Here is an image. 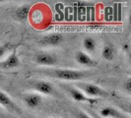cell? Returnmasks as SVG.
Instances as JSON below:
<instances>
[{
	"instance_id": "cell-17",
	"label": "cell",
	"mask_w": 131,
	"mask_h": 118,
	"mask_svg": "<svg viewBox=\"0 0 131 118\" xmlns=\"http://www.w3.org/2000/svg\"><path fill=\"white\" fill-rule=\"evenodd\" d=\"M8 49H9L8 44H1L0 45V58H2L5 55V53L8 51Z\"/></svg>"
},
{
	"instance_id": "cell-14",
	"label": "cell",
	"mask_w": 131,
	"mask_h": 118,
	"mask_svg": "<svg viewBox=\"0 0 131 118\" xmlns=\"http://www.w3.org/2000/svg\"><path fill=\"white\" fill-rule=\"evenodd\" d=\"M83 46H84L87 52L93 53L95 52V50L97 48V41L95 40V39H93L91 37H87L83 41Z\"/></svg>"
},
{
	"instance_id": "cell-1",
	"label": "cell",
	"mask_w": 131,
	"mask_h": 118,
	"mask_svg": "<svg viewBox=\"0 0 131 118\" xmlns=\"http://www.w3.org/2000/svg\"><path fill=\"white\" fill-rule=\"evenodd\" d=\"M36 72L46 77L63 81H81L94 75V72L91 70H72L62 68H45L39 69Z\"/></svg>"
},
{
	"instance_id": "cell-11",
	"label": "cell",
	"mask_w": 131,
	"mask_h": 118,
	"mask_svg": "<svg viewBox=\"0 0 131 118\" xmlns=\"http://www.w3.org/2000/svg\"><path fill=\"white\" fill-rule=\"evenodd\" d=\"M75 59L80 65L86 66V67H95L96 61L84 51H78L75 55Z\"/></svg>"
},
{
	"instance_id": "cell-4",
	"label": "cell",
	"mask_w": 131,
	"mask_h": 118,
	"mask_svg": "<svg viewBox=\"0 0 131 118\" xmlns=\"http://www.w3.org/2000/svg\"><path fill=\"white\" fill-rule=\"evenodd\" d=\"M34 60L40 66H55L58 63V58L54 53L39 52L35 55Z\"/></svg>"
},
{
	"instance_id": "cell-9",
	"label": "cell",
	"mask_w": 131,
	"mask_h": 118,
	"mask_svg": "<svg viewBox=\"0 0 131 118\" xmlns=\"http://www.w3.org/2000/svg\"><path fill=\"white\" fill-rule=\"evenodd\" d=\"M100 116L103 118H128L124 113L113 106H105L100 110Z\"/></svg>"
},
{
	"instance_id": "cell-12",
	"label": "cell",
	"mask_w": 131,
	"mask_h": 118,
	"mask_svg": "<svg viewBox=\"0 0 131 118\" xmlns=\"http://www.w3.org/2000/svg\"><path fill=\"white\" fill-rule=\"evenodd\" d=\"M31 5L29 4H24L19 6L16 11H15V18L18 21H26L31 13Z\"/></svg>"
},
{
	"instance_id": "cell-5",
	"label": "cell",
	"mask_w": 131,
	"mask_h": 118,
	"mask_svg": "<svg viewBox=\"0 0 131 118\" xmlns=\"http://www.w3.org/2000/svg\"><path fill=\"white\" fill-rule=\"evenodd\" d=\"M64 40V36L60 33H51L41 37L39 40L41 46H57Z\"/></svg>"
},
{
	"instance_id": "cell-8",
	"label": "cell",
	"mask_w": 131,
	"mask_h": 118,
	"mask_svg": "<svg viewBox=\"0 0 131 118\" xmlns=\"http://www.w3.org/2000/svg\"><path fill=\"white\" fill-rule=\"evenodd\" d=\"M0 105H2L3 107L7 108L8 110L16 112L18 114H20L22 112V110L19 108V106L11 99V98L7 93L2 92V91H0Z\"/></svg>"
},
{
	"instance_id": "cell-16",
	"label": "cell",
	"mask_w": 131,
	"mask_h": 118,
	"mask_svg": "<svg viewBox=\"0 0 131 118\" xmlns=\"http://www.w3.org/2000/svg\"><path fill=\"white\" fill-rule=\"evenodd\" d=\"M75 116H76V118H92L89 114H87L84 111H81V110H76Z\"/></svg>"
},
{
	"instance_id": "cell-10",
	"label": "cell",
	"mask_w": 131,
	"mask_h": 118,
	"mask_svg": "<svg viewBox=\"0 0 131 118\" xmlns=\"http://www.w3.org/2000/svg\"><path fill=\"white\" fill-rule=\"evenodd\" d=\"M24 102L27 106L30 108H37L42 103V98L39 93L37 92H32V93H26L24 97Z\"/></svg>"
},
{
	"instance_id": "cell-7",
	"label": "cell",
	"mask_w": 131,
	"mask_h": 118,
	"mask_svg": "<svg viewBox=\"0 0 131 118\" xmlns=\"http://www.w3.org/2000/svg\"><path fill=\"white\" fill-rule=\"evenodd\" d=\"M20 65V59L18 56L17 50L15 49L6 59L0 60V69L1 70H9L17 68Z\"/></svg>"
},
{
	"instance_id": "cell-19",
	"label": "cell",
	"mask_w": 131,
	"mask_h": 118,
	"mask_svg": "<svg viewBox=\"0 0 131 118\" xmlns=\"http://www.w3.org/2000/svg\"><path fill=\"white\" fill-rule=\"evenodd\" d=\"M123 49H124L126 52H128V51H129V45H128V44L124 45V46H123Z\"/></svg>"
},
{
	"instance_id": "cell-13",
	"label": "cell",
	"mask_w": 131,
	"mask_h": 118,
	"mask_svg": "<svg viewBox=\"0 0 131 118\" xmlns=\"http://www.w3.org/2000/svg\"><path fill=\"white\" fill-rule=\"evenodd\" d=\"M116 56V49L112 44H105L102 50V57L107 60V61H112L115 58Z\"/></svg>"
},
{
	"instance_id": "cell-2",
	"label": "cell",
	"mask_w": 131,
	"mask_h": 118,
	"mask_svg": "<svg viewBox=\"0 0 131 118\" xmlns=\"http://www.w3.org/2000/svg\"><path fill=\"white\" fill-rule=\"evenodd\" d=\"M75 87L78 90H80L85 96H87L88 98H107L110 96L107 91H105L104 89H102L101 87L95 85V84H92V83L80 82V83H77Z\"/></svg>"
},
{
	"instance_id": "cell-3",
	"label": "cell",
	"mask_w": 131,
	"mask_h": 118,
	"mask_svg": "<svg viewBox=\"0 0 131 118\" xmlns=\"http://www.w3.org/2000/svg\"><path fill=\"white\" fill-rule=\"evenodd\" d=\"M66 92L69 93V96L71 97L76 101H81V102H89V103H95L97 100L96 98H88L87 96H85L83 92H81L80 90H78L76 87H73L70 85H62L61 86Z\"/></svg>"
},
{
	"instance_id": "cell-18",
	"label": "cell",
	"mask_w": 131,
	"mask_h": 118,
	"mask_svg": "<svg viewBox=\"0 0 131 118\" xmlns=\"http://www.w3.org/2000/svg\"><path fill=\"white\" fill-rule=\"evenodd\" d=\"M91 117L92 118H103V117H101L100 115H98L97 113H95V112H91Z\"/></svg>"
},
{
	"instance_id": "cell-6",
	"label": "cell",
	"mask_w": 131,
	"mask_h": 118,
	"mask_svg": "<svg viewBox=\"0 0 131 118\" xmlns=\"http://www.w3.org/2000/svg\"><path fill=\"white\" fill-rule=\"evenodd\" d=\"M31 87L35 91L39 92V93L46 95V96H54L56 95V91L52 84L46 81H33L30 83Z\"/></svg>"
},
{
	"instance_id": "cell-15",
	"label": "cell",
	"mask_w": 131,
	"mask_h": 118,
	"mask_svg": "<svg viewBox=\"0 0 131 118\" xmlns=\"http://www.w3.org/2000/svg\"><path fill=\"white\" fill-rule=\"evenodd\" d=\"M123 89H124L127 93H130L131 92V79L128 78L123 84Z\"/></svg>"
}]
</instances>
